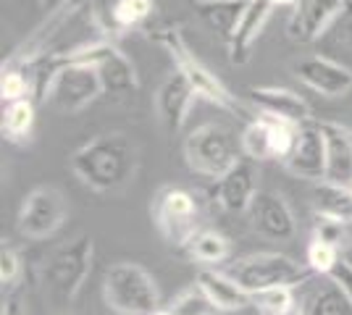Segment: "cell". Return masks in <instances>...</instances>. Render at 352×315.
Segmentation results:
<instances>
[{"mask_svg": "<svg viewBox=\"0 0 352 315\" xmlns=\"http://www.w3.org/2000/svg\"><path fill=\"white\" fill-rule=\"evenodd\" d=\"M337 32H339V43L352 50V0H350V5H347V11H344L342 19L337 21Z\"/></svg>", "mask_w": 352, "mask_h": 315, "instance_id": "1f68e13d", "label": "cell"}, {"mask_svg": "<svg viewBox=\"0 0 352 315\" xmlns=\"http://www.w3.org/2000/svg\"><path fill=\"white\" fill-rule=\"evenodd\" d=\"M242 155L261 163V161H276V142H274V119L271 116H255L245 124L242 135Z\"/></svg>", "mask_w": 352, "mask_h": 315, "instance_id": "cb8c5ba5", "label": "cell"}, {"mask_svg": "<svg viewBox=\"0 0 352 315\" xmlns=\"http://www.w3.org/2000/svg\"><path fill=\"white\" fill-rule=\"evenodd\" d=\"M184 253L203 268H219L232 257V242L216 229H200L184 247Z\"/></svg>", "mask_w": 352, "mask_h": 315, "instance_id": "603a6c76", "label": "cell"}, {"mask_svg": "<svg viewBox=\"0 0 352 315\" xmlns=\"http://www.w3.org/2000/svg\"><path fill=\"white\" fill-rule=\"evenodd\" d=\"M284 168L297 179H308L313 184L326 179V142L318 121H308L297 129L292 152L284 158Z\"/></svg>", "mask_w": 352, "mask_h": 315, "instance_id": "4fadbf2b", "label": "cell"}, {"mask_svg": "<svg viewBox=\"0 0 352 315\" xmlns=\"http://www.w3.org/2000/svg\"><path fill=\"white\" fill-rule=\"evenodd\" d=\"M271 5H274V8H289V11H292L294 5H297V0H271Z\"/></svg>", "mask_w": 352, "mask_h": 315, "instance_id": "d590c367", "label": "cell"}, {"mask_svg": "<svg viewBox=\"0 0 352 315\" xmlns=\"http://www.w3.org/2000/svg\"><path fill=\"white\" fill-rule=\"evenodd\" d=\"M248 5L250 0H195V11L200 16V21L213 34H219L226 45L232 43Z\"/></svg>", "mask_w": 352, "mask_h": 315, "instance_id": "d6986e66", "label": "cell"}, {"mask_svg": "<svg viewBox=\"0 0 352 315\" xmlns=\"http://www.w3.org/2000/svg\"><path fill=\"white\" fill-rule=\"evenodd\" d=\"M248 221L252 231L263 240L289 242L297 234V221L289 202L271 189H258L248 208Z\"/></svg>", "mask_w": 352, "mask_h": 315, "instance_id": "7c38bea8", "label": "cell"}, {"mask_svg": "<svg viewBox=\"0 0 352 315\" xmlns=\"http://www.w3.org/2000/svg\"><path fill=\"white\" fill-rule=\"evenodd\" d=\"M342 250L337 244H329L321 240H310L308 253H305V266H308L316 276H331L337 266L342 263Z\"/></svg>", "mask_w": 352, "mask_h": 315, "instance_id": "f1b7e54d", "label": "cell"}, {"mask_svg": "<svg viewBox=\"0 0 352 315\" xmlns=\"http://www.w3.org/2000/svg\"><path fill=\"white\" fill-rule=\"evenodd\" d=\"M140 150L121 132L98 135L72 155V171L85 187L95 192L124 189L137 174Z\"/></svg>", "mask_w": 352, "mask_h": 315, "instance_id": "6da1fadb", "label": "cell"}, {"mask_svg": "<svg viewBox=\"0 0 352 315\" xmlns=\"http://www.w3.org/2000/svg\"><path fill=\"white\" fill-rule=\"evenodd\" d=\"M21 270H24L21 255L11 244H3V250H0V284H3V289H14L21 279Z\"/></svg>", "mask_w": 352, "mask_h": 315, "instance_id": "4dcf8cb0", "label": "cell"}, {"mask_svg": "<svg viewBox=\"0 0 352 315\" xmlns=\"http://www.w3.org/2000/svg\"><path fill=\"white\" fill-rule=\"evenodd\" d=\"M105 305L118 315H153L161 310V294L153 276L137 263H116L105 273Z\"/></svg>", "mask_w": 352, "mask_h": 315, "instance_id": "8992f818", "label": "cell"}, {"mask_svg": "<svg viewBox=\"0 0 352 315\" xmlns=\"http://www.w3.org/2000/svg\"><path fill=\"white\" fill-rule=\"evenodd\" d=\"M153 315H171V310H168V307H161V310H155Z\"/></svg>", "mask_w": 352, "mask_h": 315, "instance_id": "f35d334b", "label": "cell"}, {"mask_svg": "<svg viewBox=\"0 0 352 315\" xmlns=\"http://www.w3.org/2000/svg\"><path fill=\"white\" fill-rule=\"evenodd\" d=\"M184 158L195 174L221 179L242 158V142L223 124H203L184 139Z\"/></svg>", "mask_w": 352, "mask_h": 315, "instance_id": "ba28073f", "label": "cell"}, {"mask_svg": "<svg viewBox=\"0 0 352 315\" xmlns=\"http://www.w3.org/2000/svg\"><path fill=\"white\" fill-rule=\"evenodd\" d=\"M331 279H334V281H337V284L352 297V266L350 263H344V260H342V263L337 266V270L331 273Z\"/></svg>", "mask_w": 352, "mask_h": 315, "instance_id": "d6a6232c", "label": "cell"}, {"mask_svg": "<svg viewBox=\"0 0 352 315\" xmlns=\"http://www.w3.org/2000/svg\"><path fill=\"white\" fill-rule=\"evenodd\" d=\"M197 100V92L190 84V79L182 71H171L163 79V84L158 87L155 95V108H158V119H161L163 129L168 135H179L184 121L190 116L192 103Z\"/></svg>", "mask_w": 352, "mask_h": 315, "instance_id": "9a60e30c", "label": "cell"}, {"mask_svg": "<svg viewBox=\"0 0 352 315\" xmlns=\"http://www.w3.org/2000/svg\"><path fill=\"white\" fill-rule=\"evenodd\" d=\"M168 310H171V315H219L221 313L197 281L192 286H187V289H182L174 300H171Z\"/></svg>", "mask_w": 352, "mask_h": 315, "instance_id": "83f0119b", "label": "cell"}, {"mask_svg": "<svg viewBox=\"0 0 352 315\" xmlns=\"http://www.w3.org/2000/svg\"><path fill=\"white\" fill-rule=\"evenodd\" d=\"M226 273L250 294H258L276 286H300L310 276H316L305 263H297L281 253H258V255L239 257L226 266Z\"/></svg>", "mask_w": 352, "mask_h": 315, "instance_id": "52a82bcc", "label": "cell"}, {"mask_svg": "<svg viewBox=\"0 0 352 315\" xmlns=\"http://www.w3.org/2000/svg\"><path fill=\"white\" fill-rule=\"evenodd\" d=\"M197 284L203 286V292L210 297V302L219 307L221 313H232V310H242V307L252 305V294L236 284L226 270L203 268L197 273Z\"/></svg>", "mask_w": 352, "mask_h": 315, "instance_id": "ffe728a7", "label": "cell"}, {"mask_svg": "<svg viewBox=\"0 0 352 315\" xmlns=\"http://www.w3.org/2000/svg\"><path fill=\"white\" fill-rule=\"evenodd\" d=\"M281 315H308V313H305V307H300V305H292L289 310H284Z\"/></svg>", "mask_w": 352, "mask_h": 315, "instance_id": "74e56055", "label": "cell"}, {"mask_svg": "<svg viewBox=\"0 0 352 315\" xmlns=\"http://www.w3.org/2000/svg\"><path fill=\"white\" fill-rule=\"evenodd\" d=\"M92 237L79 234L58 244L43 263V284L50 297L58 302H72L87 281L92 270Z\"/></svg>", "mask_w": 352, "mask_h": 315, "instance_id": "5b68a950", "label": "cell"}, {"mask_svg": "<svg viewBox=\"0 0 352 315\" xmlns=\"http://www.w3.org/2000/svg\"><path fill=\"white\" fill-rule=\"evenodd\" d=\"M66 213H69V205H66L63 192L58 187L45 184L24 197L19 215H16V229L27 240H47L63 226Z\"/></svg>", "mask_w": 352, "mask_h": 315, "instance_id": "9c48e42d", "label": "cell"}, {"mask_svg": "<svg viewBox=\"0 0 352 315\" xmlns=\"http://www.w3.org/2000/svg\"><path fill=\"white\" fill-rule=\"evenodd\" d=\"M150 213H153V224L158 229V234L179 250H184L187 242L200 229H206L203 226V218H206L203 197L179 184L161 187L153 197Z\"/></svg>", "mask_w": 352, "mask_h": 315, "instance_id": "3957f363", "label": "cell"}, {"mask_svg": "<svg viewBox=\"0 0 352 315\" xmlns=\"http://www.w3.org/2000/svg\"><path fill=\"white\" fill-rule=\"evenodd\" d=\"M271 11H274L271 0H250L248 11H245V16H242V21H239V27H236L232 43L226 45V50H229V60H232L234 66L248 63L250 47H252V43L261 37V32H263Z\"/></svg>", "mask_w": 352, "mask_h": 315, "instance_id": "44dd1931", "label": "cell"}, {"mask_svg": "<svg viewBox=\"0 0 352 315\" xmlns=\"http://www.w3.org/2000/svg\"><path fill=\"white\" fill-rule=\"evenodd\" d=\"M34 121H37V100L34 97H21V100H14V103H3L0 129H3V137L8 142L30 139Z\"/></svg>", "mask_w": 352, "mask_h": 315, "instance_id": "d4e9b609", "label": "cell"}, {"mask_svg": "<svg viewBox=\"0 0 352 315\" xmlns=\"http://www.w3.org/2000/svg\"><path fill=\"white\" fill-rule=\"evenodd\" d=\"M294 305V289L292 286H276L252 294V307H258L263 315H281Z\"/></svg>", "mask_w": 352, "mask_h": 315, "instance_id": "f546056e", "label": "cell"}, {"mask_svg": "<svg viewBox=\"0 0 352 315\" xmlns=\"http://www.w3.org/2000/svg\"><path fill=\"white\" fill-rule=\"evenodd\" d=\"M105 92L95 66L74 58L72 53H56V71L45 90L43 103L60 113H79Z\"/></svg>", "mask_w": 352, "mask_h": 315, "instance_id": "277c9868", "label": "cell"}, {"mask_svg": "<svg viewBox=\"0 0 352 315\" xmlns=\"http://www.w3.org/2000/svg\"><path fill=\"white\" fill-rule=\"evenodd\" d=\"M153 40L168 53V58L174 60L176 71H182V74L190 79V84L195 87L197 97H203V100L213 103L216 108H221V110H226V113H232V116H236V119H242L245 124L258 116V113L252 110V105L242 103L234 92L229 90L219 76L213 74L206 63L192 53V47L187 45L184 34L176 30V27L158 30L155 34H153Z\"/></svg>", "mask_w": 352, "mask_h": 315, "instance_id": "7a4b0ae2", "label": "cell"}, {"mask_svg": "<svg viewBox=\"0 0 352 315\" xmlns=\"http://www.w3.org/2000/svg\"><path fill=\"white\" fill-rule=\"evenodd\" d=\"M255 192H258L255 161H250L245 155L213 184V197H216V202H219L223 210H229V213H248Z\"/></svg>", "mask_w": 352, "mask_h": 315, "instance_id": "2e32d148", "label": "cell"}, {"mask_svg": "<svg viewBox=\"0 0 352 315\" xmlns=\"http://www.w3.org/2000/svg\"><path fill=\"white\" fill-rule=\"evenodd\" d=\"M305 313L308 315H352V297L331 279V276H326V281L308 297Z\"/></svg>", "mask_w": 352, "mask_h": 315, "instance_id": "484cf974", "label": "cell"}, {"mask_svg": "<svg viewBox=\"0 0 352 315\" xmlns=\"http://www.w3.org/2000/svg\"><path fill=\"white\" fill-rule=\"evenodd\" d=\"M0 95H3V103H14V100H21V97H34V84H32V76L24 63L11 58L3 66Z\"/></svg>", "mask_w": 352, "mask_h": 315, "instance_id": "4316f807", "label": "cell"}, {"mask_svg": "<svg viewBox=\"0 0 352 315\" xmlns=\"http://www.w3.org/2000/svg\"><path fill=\"white\" fill-rule=\"evenodd\" d=\"M326 142V179L331 184L352 187V129L334 124V121H318Z\"/></svg>", "mask_w": 352, "mask_h": 315, "instance_id": "ac0fdd59", "label": "cell"}, {"mask_svg": "<svg viewBox=\"0 0 352 315\" xmlns=\"http://www.w3.org/2000/svg\"><path fill=\"white\" fill-rule=\"evenodd\" d=\"M342 257H344V263H350L352 266V231H350V242H347V247H344Z\"/></svg>", "mask_w": 352, "mask_h": 315, "instance_id": "8d00e7d4", "label": "cell"}, {"mask_svg": "<svg viewBox=\"0 0 352 315\" xmlns=\"http://www.w3.org/2000/svg\"><path fill=\"white\" fill-rule=\"evenodd\" d=\"M248 103L252 105V110L258 116L289 121V124H297V126L313 121L308 103L294 90H287V87H252L248 92Z\"/></svg>", "mask_w": 352, "mask_h": 315, "instance_id": "e0dca14e", "label": "cell"}, {"mask_svg": "<svg viewBox=\"0 0 352 315\" xmlns=\"http://www.w3.org/2000/svg\"><path fill=\"white\" fill-rule=\"evenodd\" d=\"M69 3H72V0H40V8H43L47 16H56V14H60Z\"/></svg>", "mask_w": 352, "mask_h": 315, "instance_id": "e575fe53", "label": "cell"}, {"mask_svg": "<svg viewBox=\"0 0 352 315\" xmlns=\"http://www.w3.org/2000/svg\"><path fill=\"white\" fill-rule=\"evenodd\" d=\"M294 76L318 95L326 97H342L352 90V71L326 56H308L294 63Z\"/></svg>", "mask_w": 352, "mask_h": 315, "instance_id": "5bb4252c", "label": "cell"}, {"mask_svg": "<svg viewBox=\"0 0 352 315\" xmlns=\"http://www.w3.org/2000/svg\"><path fill=\"white\" fill-rule=\"evenodd\" d=\"M0 315H27L24 313V305L19 300V294H8V297L3 300V313Z\"/></svg>", "mask_w": 352, "mask_h": 315, "instance_id": "836d02e7", "label": "cell"}, {"mask_svg": "<svg viewBox=\"0 0 352 315\" xmlns=\"http://www.w3.org/2000/svg\"><path fill=\"white\" fill-rule=\"evenodd\" d=\"M347 5H350V0H297V5L289 14V21H287L289 40L300 43V45L321 40L331 27H337Z\"/></svg>", "mask_w": 352, "mask_h": 315, "instance_id": "8fae6325", "label": "cell"}, {"mask_svg": "<svg viewBox=\"0 0 352 315\" xmlns=\"http://www.w3.org/2000/svg\"><path fill=\"white\" fill-rule=\"evenodd\" d=\"M310 202H313L316 215L334 218L342 224H352V187L318 181L310 192Z\"/></svg>", "mask_w": 352, "mask_h": 315, "instance_id": "7402d4cb", "label": "cell"}, {"mask_svg": "<svg viewBox=\"0 0 352 315\" xmlns=\"http://www.w3.org/2000/svg\"><path fill=\"white\" fill-rule=\"evenodd\" d=\"M74 58L85 60L89 66L98 69V74L103 79L105 95L113 97H132L137 92V71L134 63L121 50L113 40H100L92 45H82L76 50H69Z\"/></svg>", "mask_w": 352, "mask_h": 315, "instance_id": "30bf717a", "label": "cell"}]
</instances>
